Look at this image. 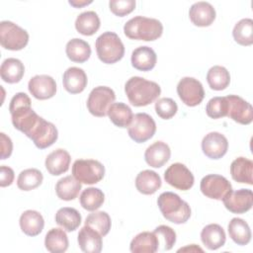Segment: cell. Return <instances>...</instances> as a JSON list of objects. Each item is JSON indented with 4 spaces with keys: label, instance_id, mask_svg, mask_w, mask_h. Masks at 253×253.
<instances>
[{
    "label": "cell",
    "instance_id": "6da1fadb",
    "mask_svg": "<svg viewBox=\"0 0 253 253\" xmlns=\"http://www.w3.org/2000/svg\"><path fill=\"white\" fill-rule=\"evenodd\" d=\"M9 111L15 128L28 136L42 117L31 107V100L26 93L19 92L10 101Z\"/></svg>",
    "mask_w": 253,
    "mask_h": 253
},
{
    "label": "cell",
    "instance_id": "7a4b0ae2",
    "mask_svg": "<svg viewBox=\"0 0 253 253\" xmlns=\"http://www.w3.org/2000/svg\"><path fill=\"white\" fill-rule=\"evenodd\" d=\"M126 95L134 107H144L153 103L160 95L161 88L154 82L139 76L130 77L125 84Z\"/></svg>",
    "mask_w": 253,
    "mask_h": 253
},
{
    "label": "cell",
    "instance_id": "3957f363",
    "mask_svg": "<svg viewBox=\"0 0 253 253\" xmlns=\"http://www.w3.org/2000/svg\"><path fill=\"white\" fill-rule=\"evenodd\" d=\"M124 33L130 40L151 42L161 37L163 25L157 19L136 16L125 24Z\"/></svg>",
    "mask_w": 253,
    "mask_h": 253
},
{
    "label": "cell",
    "instance_id": "277c9868",
    "mask_svg": "<svg viewBox=\"0 0 253 253\" xmlns=\"http://www.w3.org/2000/svg\"><path fill=\"white\" fill-rule=\"evenodd\" d=\"M157 205L162 215L170 222L182 224L188 221L191 216L189 204L173 192L160 194L157 199Z\"/></svg>",
    "mask_w": 253,
    "mask_h": 253
},
{
    "label": "cell",
    "instance_id": "5b68a950",
    "mask_svg": "<svg viewBox=\"0 0 253 253\" xmlns=\"http://www.w3.org/2000/svg\"><path fill=\"white\" fill-rule=\"evenodd\" d=\"M95 45L97 55L103 63H116L125 55L124 43L114 32H105L100 35L96 40Z\"/></svg>",
    "mask_w": 253,
    "mask_h": 253
},
{
    "label": "cell",
    "instance_id": "8992f818",
    "mask_svg": "<svg viewBox=\"0 0 253 253\" xmlns=\"http://www.w3.org/2000/svg\"><path fill=\"white\" fill-rule=\"evenodd\" d=\"M72 175L81 184L99 183L105 175V166L94 159H77L72 165Z\"/></svg>",
    "mask_w": 253,
    "mask_h": 253
},
{
    "label": "cell",
    "instance_id": "52a82bcc",
    "mask_svg": "<svg viewBox=\"0 0 253 253\" xmlns=\"http://www.w3.org/2000/svg\"><path fill=\"white\" fill-rule=\"evenodd\" d=\"M29 42V34L26 30L11 21L0 23V43L9 50H21Z\"/></svg>",
    "mask_w": 253,
    "mask_h": 253
},
{
    "label": "cell",
    "instance_id": "ba28073f",
    "mask_svg": "<svg viewBox=\"0 0 253 253\" xmlns=\"http://www.w3.org/2000/svg\"><path fill=\"white\" fill-rule=\"evenodd\" d=\"M116 94L107 86H98L92 89L87 99V109L95 117H105L109 107L114 103Z\"/></svg>",
    "mask_w": 253,
    "mask_h": 253
},
{
    "label": "cell",
    "instance_id": "9c48e42d",
    "mask_svg": "<svg viewBox=\"0 0 253 253\" xmlns=\"http://www.w3.org/2000/svg\"><path fill=\"white\" fill-rule=\"evenodd\" d=\"M155 131V121L146 113L135 114L130 125L127 126L129 137L137 143H142L150 139L154 135Z\"/></svg>",
    "mask_w": 253,
    "mask_h": 253
},
{
    "label": "cell",
    "instance_id": "30bf717a",
    "mask_svg": "<svg viewBox=\"0 0 253 253\" xmlns=\"http://www.w3.org/2000/svg\"><path fill=\"white\" fill-rule=\"evenodd\" d=\"M177 94L181 101L189 107L200 105L205 97L202 83L194 77H183L177 85Z\"/></svg>",
    "mask_w": 253,
    "mask_h": 253
},
{
    "label": "cell",
    "instance_id": "8fae6325",
    "mask_svg": "<svg viewBox=\"0 0 253 253\" xmlns=\"http://www.w3.org/2000/svg\"><path fill=\"white\" fill-rule=\"evenodd\" d=\"M200 189L207 198L221 201L232 190V187L225 177L217 174H209L201 180Z\"/></svg>",
    "mask_w": 253,
    "mask_h": 253
},
{
    "label": "cell",
    "instance_id": "7c38bea8",
    "mask_svg": "<svg viewBox=\"0 0 253 253\" xmlns=\"http://www.w3.org/2000/svg\"><path fill=\"white\" fill-rule=\"evenodd\" d=\"M164 179L170 186L181 191L190 190L195 181L193 173L186 165L179 162L171 164L166 169L164 172Z\"/></svg>",
    "mask_w": 253,
    "mask_h": 253
},
{
    "label": "cell",
    "instance_id": "4fadbf2b",
    "mask_svg": "<svg viewBox=\"0 0 253 253\" xmlns=\"http://www.w3.org/2000/svg\"><path fill=\"white\" fill-rule=\"evenodd\" d=\"M28 137L33 140L38 148L44 149L57 140L58 131L52 123L41 118L36 126L28 134Z\"/></svg>",
    "mask_w": 253,
    "mask_h": 253
},
{
    "label": "cell",
    "instance_id": "5bb4252c",
    "mask_svg": "<svg viewBox=\"0 0 253 253\" xmlns=\"http://www.w3.org/2000/svg\"><path fill=\"white\" fill-rule=\"evenodd\" d=\"M226 210L232 213H245L253 206V193L249 189L229 191L221 200Z\"/></svg>",
    "mask_w": 253,
    "mask_h": 253
},
{
    "label": "cell",
    "instance_id": "9a60e30c",
    "mask_svg": "<svg viewBox=\"0 0 253 253\" xmlns=\"http://www.w3.org/2000/svg\"><path fill=\"white\" fill-rule=\"evenodd\" d=\"M228 102L227 117L241 125H249L253 121V108L250 103L237 95L226 96Z\"/></svg>",
    "mask_w": 253,
    "mask_h": 253
},
{
    "label": "cell",
    "instance_id": "2e32d148",
    "mask_svg": "<svg viewBox=\"0 0 253 253\" xmlns=\"http://www.w3.org/2000/svg\"><path fill=\"white\" fill-rule=\"evenodd\" d=\"M228 149L227 138L220 132L211 131L206 134L202 140V150L211 159L223 157Z\"/></svg>",
    "mask_w": 253,
    "mask_h": 253
},
{
    "label": "cell",
    "instance_id": "e0dca14e",
    "mask_svg": "<svg viewBox=\"0 0 253 253\" xmlns=\"http://www.w3.org/2000/svg\"><path fill=\"white\" fill-rule=\"evenodd\" d=\"M29 92L38 100H46L52 98L56 93L55 80L45 74L32 77L28 83Z\"/></svg>",
    "mask_w": 253,
    "mask_h": 253
},
{
    "label": "cell",
    "instance_id": "ac0fdd59",
    "mask_svg": "<svg viewBox=\"0 0 253 253\" xmlns=\"http://www.w3.org/2000/svg\"><path fill=\"white\" fill-rule=\"evenodd\" d=\"M191 22L198 27H209L215 19V10L209 2H196L189 10Z\"/></svg>",
    "mask_w": 253,
    "mask_h": 253
},
{
    "label": "cell",
    "instance_id": "d6986e66",
    "mask_svg": "<svg viewBox=\"0 0 253 253\" xmlns=\"http://www.w3.org/2000/svg\"><path fill=\"white\" fill-rule=\"evenodd\" d=\"M87 75L82 68L69 67L62 76V83L64 89L70 94H78L84 91L87 86Z\"/></svg>",
    "mask_w": 253,
    "mask_h": 253
},
{
    "label": "cell",
    "instance_id": "ffe728a7",
    "mask_svg": "<svg viewBox=\"0 0 253 253\" xmlns=\"http://www.w3.org/2000/svg\"><path fill=\"white\" fill-rule=\"evenodd\" d=\"M77 241L80 249L86 253H99L103 247L102 235L88 225L80 229Z\"/></svg>",
    "mask_w": 253,
    "mask_h": 253
},
{
    "label": "cell",
    "instance_id": "44dd1931",
    "mask_svg": "<svg viewBox=\"0 0 253 253\" xmlns=\"http://www.w3.org/2000/svg\"><path fill=\"white\" fill-rule=\"evenodd\" d=\"M170 147L163 141H155L149 145L144 152L145 162L153 168L162 167L170 159Z\"/></svg>",
    "mask_w": 253,
    "mask_h": 253
},
{
    "label": "cell",
    "instance_id": "7402d4cb",
    "mask_svg": "<svg viewBox=\"0 0 253 253\" xmlns=\"http://www.w3.org/2000/svg\"><path fill=\"white\" fill-rule=\"evenodd\" d=\"M71 157L70 154L62 148L50 152L45 158V168L52 176H58L69 169Z\"/></svg>",
    "mask_w": 253,
    "mask_h": 253
},
{
    "label": "cell",
    "instance_id": "603a6c76",
    "mask_svg": "<svg viewBox=\"0 0 253 253\" xmlns=\"http://www.w3.org/2000/svg\"><path fill=\"white\" fill-rule=\"evenodd\" d=\"M131 65L140 71H149L154 68L156 61H157V55L155 51L146 45L138 46L136 47L130 57Z\"/></svg>",
    "mask_w": 253,
    "mask_h": 253
},
{
    "label": "cell",
    "instance_id": "cb8c5ba5",
    "mask_svg": "<svg viewBox=\"0 0 253 253\" xmlns=\"http://www.w3.org/2000/svg\"><path fill=\"white\" fill-rule=\"evenodd\" d=\"M20 227L22 231L28 236H37L39 235L44 226V220L42 215L33 210L25 211L20 216Z\"/></svg>",
    "mask_w": 253,
    "mask_h": 253
},
{
    "label": "cell",
    "instance_id": "d4e9b609",
    "mask_svg": "<svg viewBox=\"0 0 253 253\" xmlns=\"http://www.w3.org/2000/svg\"><path fill=\"white\" fill-rule=\"evenodd\" d=\"M201 240L208 249L216 250L224 245L226 235L219 224L211 223L202 229Z\"/></svg>",
    "mask_w": 253,
    "mask_h": 253
},
{
    "label": "cell",
    "instance_id": "484cf974",
    "mask_svg": "<svg viewBox=\"0 0 253 253\" xmlns=\"http://www.w3.org/2000/svg\"><path fill=\"white\" fill-rule=\"evenodd\" d=\"M159 249V241L154 232L143 231L132 238L129 250L132 253H155Z\"/></svg>",
    "mask_w": 253,
    "mask_h": 253
},
{
    "label": "cell",
    "instance_id": "4316f807",
    "mask_svg": "<svg viewBox=\"0 0 253 253\" xmlns=\"http://www.w3.org/2000/svg\"><path fill=\"white\" fill-rule=\"evenodd\" d=\"M253 162L245 157H238L230 164V175L232 179L238 183H245L248 185L253 184L252 179Z\"/></svg>",
    "mask_w": 253,
    "mask_h": 253
},
{
    "label": "cell",
    "instance_id": "83f0119b",
    "mask_svg": "<svg viewBox=\"0 0 253 253\" xmlns=\"http://www.w3.org/2000/svg\"><path fill=\"white\" fill-rule=\"evenodd\" d=\"M162 185L160 176L152 170H143L135 178L136 190L143 195H152Z\"/></svg>",
    "mask_w": 253,
    "mask_h": 253
},
{
    "label": "cell",
    "instance_id": "f1b7e54d",
    "mask_svg": "<svg viewBox=\"0 0 253 253\" xmlns=\"http://www.w3.org/2000/svg\"><path fill=\"white\" fill-rule=\"evenodd\" d=\"M25 73V66L23 62L14 57L6 58L0 67V75L3 81L13 84L21 81Z\"/></svg>",
    "mask_w": 253,
    "mask_h": 253
},
{
    "label": "cell",
    "instance_id": "f546056e",
    "mask_svg": "<svg viewBox=\"0 0 253 253\" xmlns=\"http://www.w3.org/2000/svg\"><path fill=\"white\" fill-rule=\"evenodd\" d=\"M81 190V183L69 175L59 179L55 185L57 197L63 201H72L77 198Z\"/></svg>",
    "mask_w": 253,
    "mask_h": 253
},
{
    "label": "cell",
    "instance_id": "4dcf8cb0",
    "mask_svg": "<svg viewBox=\"0 0 253 253\" xmlns=\"http://www.w3.org/2000/svg\"><path fill=\"white\" fill-rule=\"evenodd\" d=\"M229 237L237 245H246L251 240V230L248 223L239 217H233L227 226Z\"/></svg>",
    "mask_w": 253,
    "mask_h": 253
},
{
    "label": "cell",
    "instance_id": "1f68e13d",
    "mask_svg": "<svg viewBox=\"0 0 253 253\" xmlns=\"http://www.w3.org/2000/svg\"><path fill=\"white\" fill-rule=\"evenodd\" d=\"M65 52L71 61L82 63L89 59L91 55V47L87 42L75 38L66 43Z\"/></svg>",
    "mask_w": 253,
    "mask_h": 253
},
{
    "label": "cell",
    "instance_id": "d6a6232c",
    "mask_svg": "<svg viewBox=\"0 0 253 253\" xmlns=\"http://www.w3.org/2000/svg\"><path fill=\"white\" fill-rule=\"evenodd\" d=\"M111 120V122L119 127H127L133 118V114L131 109L125 103H113L109 109L107 114Z\"/></svg>",
    "mask_w": 253,
    "mask_h": 253
},
{
    "label": "cell",
    "instance_id": "836d02e7",
    "mask_svg": "<svg viewBox=\"0 0 253 253\" xmlns=\"http://www.w3.org/2000/svg\"><path fill=\"white\" fill-rule=\"evenodd\" d=\"M100 18L94 11H86L79 14L75 21V29L83 36H92L100 28Z\"/></svg>",
    "mask_w": 253,
    "mask_h": 253
},
{
    "label": "cell",
    "instance_id": "e575fe53",
    "mask_svg": "<svg viewBox=\"0 0 253 253\" xmlns=\"http://www.w3.org/2000/svg\"><path fill=\"white\" fill-rule=\"evenodd\" d=\"M55 222L68 232L74 231L81 223V214L74 208L64 207L55 213Z\"/></svg>",
    "mask_w": 253,
    "mask_h": 253
},
{
    "label": "cell",
    "instance_id": "d590c367",
    "mask_svg": "<svg viewBox=\"0 0 253 253\" xmlns=\"http://www.w3.org/2000/svg\"><path fill=\"white\" fill-rule=\"evenodd\" d=\"M69 245L68 237L61 228H51L44 238V246L51 253H63Z\"/></svg>",
    "mask_w": 253,
    "mask_h": 253
},
{
    "label": "cell",
    "instance_id": "8d00e7d4",
    "mask_svg": "<svg viewBox=\"0 0 253 253\" xmlns=\"http://www.w3.org/2000/svg\"><path fill=\"white\" fill-rule=\"evenodd\" d=\"M209 86L215 91L224 90L230 83V74L228 70L220 65L211 67L207 73Z\"/></svg>",
    "mask_w": 253,
    "mask_h": 253
},
{
    "label": "cell",
    "instance_id": "74e56055",
    "mask_svg": "<svg viewBox=\"0 0 253 253\" xmlns=\"http://www.w3.org/2000/svg\"><path fill=\"white\" fill-rule=\"evenodd\" d=\"M232 36L240 45H251L253 43V20L245 18L238 21L233 28Z\"/></svg>",
    "mask_w": 253,
    "mask_h": 253
},
{
    "label": "cell",
    "instance_id": "f35d334b",
    "mask_svg": "<svg viewBox=\"0 0 253 253\" xmlns=\"http://www.w3.org/2000/svg\"><path fill=\"white\" fill-rule=\"evenodd\" d=\"M43 180L42 173L36 168L23 170L17 179V186L22 191H31L38 188Z\"/></svg>",
    "mask_w": 253,
    "mask_h": 253
},
{
    "label": "cell",
    "instance_id": "ab89813d",
    "mask_svg": "<svg viewBox=\"0 0 253 253\" xmlns=\"http://www.w3.org/2000/svg\"><path fill=\"white\" fill-rule=\"evenodd\" d=\"M79 201L83 209L89 211H94L103 205L105 201V195L103 191L99 188L90 187L83 190L80 195Z\"/></svg>",
    "mask_w": 253,
    "mask_h": 253
},
{
    "label": "cell",
    "instance_id": "60d3db41",
    "mask_svg": "<svg viewBox=\"0 0 253 253\" xmlns=\"http://www.w3.org/2000/svg\"><path fill=\"white\" fill-rule=\"evenodd\" d=\"M85 225L94 228L102 236H105L111 229L112 221L110 215L106 211H93L87 215Z\"/></svg>",
    "mask_w": 253,
    "mask_h": 253
},
{
    "label": "cell",
    "instance_id": "b9f144b4",
    "mask_svg": "<svg viewBox=\"0 0 253 253\" xmlns=\"http://www.w3.org/2000/svg\"><path fill=\"white\" fill-rule=\"evenodd\" d=\"M227 111L228 102L226 97H213L208 102L206 106L207 115L211 119L227 117Z\"/></svg>",
    "mask_w": 253,
    "mask_h": 253
},
{
    "label": "cell",
    "instance_id": "7bdbcfd3",
    "mask_svg": "<svg viewBox=\"0 0 253 253\" xmlns=\"http://www.w3.org/2000/svg\"><path fill=\"white\" fill-rule=\"evenodd\" d=\"M178 111L176 102L171 98H161L155 103V112L163 120H170Z\"/></svg>",
    "mask_w": 253,
    "mask_h": 253
},
{
    "label": "cell",
    "instance_id": "ee69618b",
    "mask_svg": "<svg viewBox=\"0 0 253 253\" xmlns=\"http://www.w3.org/2000/svg\"><path fill=\"white\" fill-rule=\"evenodd\" d=\"M159 241V245H163L162 250L167 251L173 248L176 243V232L170 226L167 225H159L153 231Z\"/></svg>",
    "mask_w": 253,
    "mask_h": 253
},
{
    "label": "cell",
    "instance_id": "f6af8a7d",
    "mask_svg": "<svg viewBox=\"0 0 253 253\" xmlns=\"http://www.w3.org/2000/svg\"><path fill=\"white\" fill-rule=\"evenodd\" d=\"M110 10L119 17H125L131 13L135 8L134 0H112L109 2Z\"/></svg>",
    "mask_w": 253,
    "mask_h": 253
},
{
    "label": "cell",
    "instance_id": "bcb514c9",
    "mask_svg": "<svg viewBox=\"0 0 253 253\" xmlns=\"http://www.w3.org/2000/svg\"><path fill=\"white\" fill-rule=\"evenodd\" d=\"M0 144H1V159L4 160L12 154L13 150V143L9 136H7L4 132L0 133Z\"/></svg>",
    "mask_w": 253,
    "mask_h": 253
},
{
    "label": "cell",
    "instance_id": "7dc6e473",
    "mask_svg": "<svg viewBox=\"0 0 253 253\" xmlns=\"http://www.w3.org/2000/svg\"><path fill=\"white\" fill-rule=\"evenodd\" d=\"M14 171L12 168L2 165L0 167V186L2 188L10 186L14 181Z\"/></svg>",
    "mask_w": 253,
    "mask_h": 253
},
{
    "label": "cell",
    "instance_id": "c3c4849f",
    "mask_svg": "<svg viewBox=\"0 0 253 253\" xmlns=\"http://www.w3.org/2000/svg\"><path fill=\"white\" fill-rule=\"evenodd\" d=\"M91 3H92V1H69V4L74 6L75 8H80L82 6H85V5H88Z\"/></svg>",
    "mask_w": 253,
    "mask_h": 253
},
{
    "label": "cell",
    "instance_id": "681fc988",
    "mask_svg": "<svg viewBox=\"0 0 253 253\" xmlns=\"http://www.w3.org/2000/svg\"><path fill=\"white\" fill-rule=\"evenodd\" d=\"M187 250H190V251H201V252H203V249L200 248V247H198L196 244H192L191 246H188V247H185V248H180V249L178 250V252H180V251H187Z\"/></svg>",
    "mask_w": 253,
    "mask_h": 253
}]
</instances>
